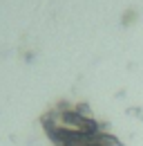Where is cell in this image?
Wrapping results in <instances>:
<instances>
[{"label": "cell", "instance_id": "6da1fadb", "mask_svg": "<svg viewBox=\"0 0 143 146\" xmlns=\"http://www.w3.org/2000/svg\"><path fill=\"white\" fill-rule=\"evenodd\" d=\"M43 128L54 146H119V139L89 117L83 106L60 104L45 112Z\"/></svg>", "mask_w": 143, "mask_h": 146}]
</instances>
